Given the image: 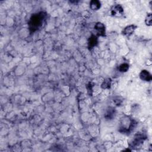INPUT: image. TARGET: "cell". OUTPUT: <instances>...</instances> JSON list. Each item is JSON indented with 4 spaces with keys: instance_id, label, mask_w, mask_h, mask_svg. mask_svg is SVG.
Masks as SVG:
<instances>
[{
    "instance_id": "obj_10",
    "label": "cell",
    "mask_w": 152,
    "mask_h": 152,
    "mask_svg": "<svg viewBox=\"0 0 152 152\" xmlns=\"http://www.w3.org/2000/svg\"><path fill=\"white\" fill-rule=\"evenodd\" d=\"M111 83H112V80L111 78H108L104 80L103 83L101 84V87L103 89H108L111 87Z\"/></svg>"
},
{
    "instance_id": "obj_6",
    "label": "cell",
    "mask_w": 152,
    "mask_h": 152,
    "mask_svg": "<svg viewBox=\"0 0 152 152\" xmlns=\"http://www.w3.org/2000/svg\"><path fill=\"white\" fill-rule=\"evenodd\" d=\"M140 78L141 80L144 81H151L152 77L151 74L146 70H142L140 74Z\"/></svg>"
},
{
    "instance_id": "obj_8",
    "label": "cell",
    "mask_w": 152,
    "mask_h": 152,
    "mask_svg": "<svg viewBox=\"0 0 152 152\" xmlns=\"http://www.w3.org/2000/svg\"><path fill=\"white\" fill-rule=\"evenodd\" d=\"M101 7V3L98 0H93L90 3V8L93 11H97Z\"/></svg>"
},
{
    "instance_id": "obj_11",
    "label": "cell",
    "mask_w": 152,
    "mask_h": 152,
    "mask_svg": "<svg viewBox=\"0 0 152 152\" xmlns=\"http://www.w3.org/2000/svg\"><path fill=\"white\" fill-rule=\"evenodd\" d=\"M118 70L121 73H126L129 70V65L127 63H124L119 66Z\"/></svg>"
},
{
    "instance_id": "obj_2",
    "label": "cell",
    "mask_w": 152,
    "mask_h": 152,
    "mask_svg": "<svg viewBox=\"0 0 152 152\" xmlns=\"http://www.w3.org/2000/svg\"><path fill=\"white\" fill-rule=\"evenodd\" d=\"M136 123L133 119L129 117H124L121 119L119 131L124 133H129L133 129Z\"/></svg>"
},
{
    "instance_id": "obj_3",
    "label": "cell",
    "mask_w": 152,
    "mask_h": 152,
    "mask_svg": "<svg viewBox=\"0 0 152 152\" xmlns=\"http://www.w3.org/2000/svg\"><path fill=\"white\" fill-rule=\"evenodd\" d=\"M94 29L96 31V32L99 36H105V34H106L105 26L102 23H101V22L97 23L95 24Z\"/></svg>"
},
{
    "instance_id": "obj_9",
    "label": "cell",
    "mask_w": 152,
    "mask_h": 152,
    "mask_svg": "<svg viewBox=\"0 0 152 152\" xmlns=\"http://www.w3.org/2000/svg\"><path fill=\"white\" fill-rule=\"evenodd\" d=\"M115 114V109L113 108L110 107L107 109L105 114V118L106 119H112L114 117Z\"/></svg>"
},
{
    "instance_id": "obj_1",
    "label": "cell",
    "mask_w": 152,
    "mask_h": 152,
    "mask_svg": "<svg viewBox=\"0 0 152 152\" xmlns=\"http://www.w3.org/2000/svg\"><path fill=\"white\" fill-rule=\"evenodd\" d=\"M46 18V14L44 12H40L34 14L30 17L28 24L31 32H35L41 29L45 23Z\"/></svg>"
},
{
    "instance_id": "obj_12",
    "label": "cell",
    "mask_w": 152,
    "mask_h": 152,
    "mask_svg": "<svg viewBox=\"0 0 152 152\" xmlns=\"http://www.w3.org/2000/svg\"><path fill=\"white\" fill-rule=\"evenodd\" d=\"M146 24L148 26H151L152 25V15L151 13H148L145 19Z\"/></svg>"
},
{
    "instance_id": "obj_7",
    "label": "cell",
    "mask_w": 152,
    "mask_h": 152,
    "mask_svg": "<svg viewBox=\"0 0 152 152\" xmlns=\"http://www.w3.org/2000/svg\"><path fill=\"white\" fill-rule=\"evenodd\" d=\"M98 38L95 35L91 36L88 41V46L90 49H92L98 45Z\"/></svg>"
},
{
    "instance_id": "obj_5",
    "label": "cell",
    "mask_w": 152,
    "mask_h": 152,
    "mask_svg": "<svg viewBox=\"0 0 152 152\" xmlns=\"http://www.w3.org/2000/svg\"><path fill=\"white\" fill-rule=\"evenodd\" d=\"M137 27L135 25H129L124 28L123 31V34L127 36H130L133 34L136 30Z\"/></svg>"
},
{
    "instance_id": "obj_4",
    "label": "cell",
    "mask_w": 152,
    "mask_h": 152,
    "mask_svg": "<svg viewBox=\"0 0 152 152\" xmlns=\"http://www.w3.org/2000/svg\"><path fill=\"white\" fill-rule=\"evenodd\" d=\"M124 13L123 7L119 4H115L111 9V14L113 16H121Z\"/></svg>"
}]
</instances>
